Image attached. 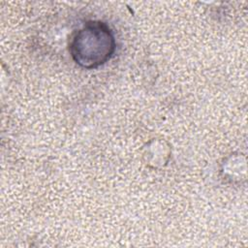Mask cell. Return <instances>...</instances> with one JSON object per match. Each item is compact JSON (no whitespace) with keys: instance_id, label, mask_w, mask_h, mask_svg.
<instances>
[{"instance_id":"obj_1","label":"cell","mask_w":248,"mask_h":248,"mask_svg":"<svg viewBox=\"0 0 248 248\" xmlns=\"http://www.w3.org/2000/svg\"><path fill=\"white\" fill-rule=\"evenodd\" d=\"M114 50V40L108 28L102 23L89 24L77 34L72 53L77 63L94 68L106 62Z\"/></svg>"}]
</instances>
